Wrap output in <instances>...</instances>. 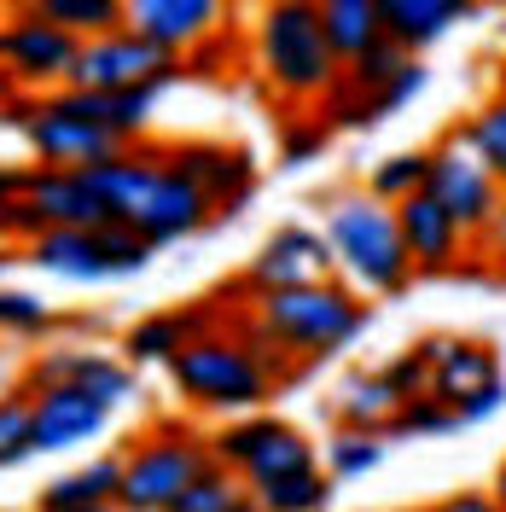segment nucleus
<instances>
[{
  "label": "nucleus",
  "instance_id": "nucleus-42",
  "mask_svg": "<svg viewBox=\"0 0 506 512\" xmlns=\"http://www.w3.org/2000/svg\"><path fill=\"white\" fill-rule=\"evenodd\" d=\"M506 181V175H501ZM483 239H489V245H495V251H506V204H501V216H495V222H489V233H483Z\"/></svg>",
  "mask_w": 506,
  "mask_h": 512
},
{
  "label": "nucleus",
  "instance_id": "nucleus-7",
  "mask_svg": "<svg viewBox=\"0 0 506 512\" xmlns=\"http://www.w3.org/2000/svg\"><path fill=\"white\" fill-rule=\"evenodd\" d=\"M419 94H425V64H419V53L396 47L390 35L373 41L361 59H349L338 70V82L326 88L332 123H344V128H373L384 117H396L402 105H413Z\"/></svg>",
  "mask_w": 506,
  "mask_h": 512
},
{
  "label": "nucleus",
  "instance_id": "nucleus-5",
  "mask_svg": "<svg viewBox=\"0 0 506 512\" xmlns=\"http://www.w3.org/2000/svg\"><path fill=\"white\" fill-rule=\"evenodd\" d=\"M256 70L291 105L326 99L338 82V53L320 30V0H268L256 18Z\"/></svg>",
  "mask_w": 506,
  "mask_h": 512
},
{
  "label": "nucleus",
  "instance_id": "nucleus-45",
  "mask_svg": "<svg viewBox=\"0 0 506 512\" xmlns=\"http://www.w3.org/2000/svg\"><path fill=\"white\" fill-rule=\"evenodd\" d=\"M0 6H18V12H24V6H30V0H0Z\"/></svg>",
  "mask_w": 506,
  "mask_h": 512
},
{
  "label": "nucleus",
  "instance_id": "nucleus-4",
  "mask_svg": "<svg viewBox=\"0 0 506 512\" xmlns=\"http://www.w3.org/2000/svg\"><path fill=\"white\" fill-rule=\"evenodd\" d=\"M320 233L332 245V262L349 274V286L367 297H396L413 286V256L402 245L396 204H384L373 192H344L326 204Z\"/></svg>",
  "mask_w": 506,
  "mask_h": 512
},
{
  "label": "nucleus",
  "instance_id": "nucleus-41",
  "mask_svg": "<svg viewBox=\"0 0 506 512\" xmlns=\"http://www.w3.org/2000/svg\"><path fill=\"white\" fill-rule=\"evenodd\" d=\"M489 501H495V495H454V501H448L443 512H483Z\"/></svg>",
  "mask_w": 506,
  "mask_h": 512
},
{
  "label": "nucleus",
  "instance_id": "nucleus-24",
  "mask_svg": "<svg viewBox=\"0 0 506 512\" xmlns=\"http://www.w3.org/2000/svg\"><path fill=\"white\" fill-rule=\"evenodd\" d=\"M501 373V355L489 350V344H477V338H448V350L437 355V367H431V396L437 402H460V396H472L483 379H495Z\"/></svg>",
  "mask_w": 506,
  "mask_h": 512
},
{
  "label": "nucleus",
  "instance_id": "nucleus-36",
  "mask_svg": "<svg viewBox=\"0 0 506 512\" xmlns=\"http://www.w3.org/2000/svg\"><path fill=\"white\" fill-rule=\"evenodd\" d=\"M35 443H30V396H0V472L30 460Z\"/></svg>",
  "mask_w": 506,
  "mask_h": 512
},
{
  "label": "nucleus",
  "instance_id": "nucleus-26",
  "mask_svg": "<svg viewBox=\"0 0 506 512\" xmlns=\"http://www.w3.org/2000/svg\"><path fill=\"white\" fill-rule=\"evenodd\" d=\"M320 30H326V41H332L338 64L361 59L373 41H384L379 0H320Z\"/></svg>",
  "mask_w": 506,
  "mask_h": 512
},
{
  "label": "nucleus",
  "instance_id": "nucleus-9",
  "mask_svg": "<svg viewBox=\"0 0 506 512\" xmlns=\"http://www.w3.org/2000/svg\"><path fill=\"white\" fill-rule=\"evenodd\" d=\"M0 123L18 128V134L30 140L35 163H59V169H82V163H99V158H111L117 146H128V140H117L105 123L70 111L59 94L12 99V105H0Z\"/></svg>",
  "mask_w": 506,
  "mask_h": 512
},
{
  "label": "nucleus",
  "instance_id": "nucleus-32",
  "mask_svg": "<svg viewBox=\"0 0 506 512\" xmlns=\"http://www.w3.org/2000/svg\"><path fill=\"white\" fill-rule=\"evenodd\" d=\"M448 431H460V419H454V408L448 402H437L431 390L425 396H408L402 408H396V419H390V443H402V437H448Z\"/></svg>",
  "mask_w": 506,
  "mask_h": 512
},
{
  "label": "nucleus",
  "instance_id": "nucleus-33",
  "mask_svg": "<svg viewBox=\"0 0 506 512\" xmlns=\"http://www.w3.org/2000/svg\"><path fill=\"white\" fill-rule=\"evenodd\" d=\"M53 326H59V315H53L47 297L0 286V332H6V338H47Z\"/></svg>",
  "mask_w": 506,
  "mask_h": 512
},
{
  "label": "nucleus",
  "instance_id": "nucleus-18",
  "mask_svg": "<svg viewBox=\"0 0 506 512\" xmlns=\"http://www.w3.org/2000/svg\"><path fill=\"white\" fill-rule=\"evenodd\" d=\"M338 262H332V245L315 227H280L268 233V245L251 256V274L245 286L251 291H274V286H303V280H326Z\"/></svg>",
  "mask_w": 506,
  "mask_h": 512
},
{
  "label": "nucleus",
  "instance_id": "nucleus-35",
  "mask_svg": "<svg viewBox=\"0 0 506 512\" xmlns=\"http://www.w3.org/2000/svg\"><path fill=\"white\" fill-rule=\"evenodd\" d=\"M454 140H460V146H472V152L489 163L495 175H506V94L495 99V105H483V111H477V117L460 128Z\"/></svg>",
  "mask_w": 506,
  "mask_h": 512
},
{
  "label": "nucleus",
  "instance_id": "nucleus-1",
  "mask_svg": "<svg viewBox=\"0 0 506 512\" xmlns=\"http://www.w3.org/2000/svg\"><path fill=\"white\" fill-rule=\"evenodd\" d=\"M88 187L99 192L105 216L111 222L134 227L140 239L152 245H175V239H192L198 227L216 216V204L192 187L187 175L169 163V152H152V146H117L111 158L82 163Z\"/></svg>",
  "mask_w": 506,
  "mask_h": 512
},
{
  "label": "nucleus",
  "instance_id": "nucleus-40",
  "mask_svg": "<svg viewBox=\"0 0 506 512\" xmlns=\"http://www.w3.org/2000/svg\"><path fill=\"white\" fill-rule=\"evenodd\" d=\"M24 181H30V169H12V163H0V204H6V198H18V192H24Z\"/></svg>",
  "mask_w": 506,
  "mask_h": 512
},
{
  "label": "nucleus",
  "instance_id": "nucleus-28",
  "mask_svg": "<svg viewBox=\"0 0 506 512\" xmlns=\"http://www.w3.org/2000/svg\"><path fill=\"white\" fill-rule=\"evenodd\" d=\"M332 489H338L332 472L303 466V472H285V478L256 483L251 501H256V507H268V512H320V507H332Z\"/></svg>",
  "mask_w": 506,
  "mask_h": 512
},
{
  "label": "nucleus",
  "instance_id": "nucleus-11",
  "mask_svg": "<svg viewBox=\"0 0 506 512\" xmlns=\"http://www.w3.org/2000/svg\"><path fill=\"white\" fill-rule=\"evenodd\" d=\"M216 448V460H222L227 472H239V478L251 483H268V478H285V472H303V466H320L315 443L297 431V425H285L274 414H239L227 425L222 437H210Z\"/></svg>",
  "mask_w": 506,
  "mask_h": 512
},
{
  "label": "nucleus",
  "instance_id": "nucleus-15",
  "mask_svg": "<svg viewBox=\"0 0 506 512\" xmlns=\"http://www.w3.org/2000/svg\"><path fill=\"white\" fill-rule=\"evenodd\" d=\"M123 24L187 59L227 30V0H123Z\"/></svg>",
  "mask_w": 506,
  "mask_h": 512
},
{
  "label": "nucleus",
  "instance_id": "nucleus-38",
  "mask_svg": "<svg viewBox=\"0 0 506 512\" xmlns=\"http://www.w3.org/2000/svg\"><path fill=\"white\" fill-rule=\"evenodd\" d=\"M384 379L396 384L402 396H425V390H431V355L413 344V350H402L390 367H384Z\"/></svg>",
  "mask_w": 506,
  "mask_h": 512
},
{
  "label": "nucleus",
  "instance_id": "nucleus-6",
  "mask_svg": "<svg viewBox=\"0 0 506 512\" xmlns=\"http://www.w3.org/2000/svg\"><path fill=\"white\" fill-rule=\"evenodd\" d=\"M152 239H140L123 222H94V227H41L24 256L41 274H53L64 286H111V280H134L152 262Z\"/></svg>",
  "mask_w": 506,
  "mask_h": 512
},
{
  "label": "nucleus",
  "instance_id": "nucleus-3",
  "mask_svg": "<svg viewBox=\"0 0 506 512\" xmlns=\"http://www.w3.org/2000/svg\"><path fill=\"white\" fill-rule=\"evenodd\" d=\"M163 373L175 384V396L198 414H251L274 396L280 361L262 355L251 338H227V332H192L181 350L163 361Z\"/></svg>",
  "mask_w": 506,
  "mask_h": 512
},
{
  "label": "nucleus",
  "instance_id": "nucleus-13",
  "mask_svg": "<svg viewBox=\"0 0 506 512\" xmlns=\"http://www.w3.org/2000/svg\"><path fill=\"white\" fill-rule=\"evenodd\" d=\"M82 35L59 30L35 12H18L6 30H0V70L18 82V88H64L70 82V64H76Z\"/></svg>",
  "mask_w": 506,
  "mask_h": 512
},
{
  "label": "nucleus",
  "instance_id": "nucleus-2",
  "mask_svg": "<svg viewBox=\"0 0 506 512\" xmlns=\"http://www.w3.org/2000/svg\"><path fill=\"white\" fill-rule=\"evenodd\" d=\"M367 303L355 286L326 280H303V286H274L256 291V315L245 320V338L262 355H291V361H326V355L349 350L367 332Z\"/></svg>",
  "mask_w": 506,
  "mask_h": 512
},
{
  "label": "nucleus",
  "instance_id": "nucleus-37",
  "mask_svg": "<svg viewBox=\"0 0 506 512\" xmlns=\"http://www.w3.org/2000/svg\"><path fill=\"white\" fill-rule=\"evenodd\" d=\"M501 408H506V373H495V379L477 384L472 396L454 402V419H460V425H483V419H495Z\"/></svg>",
  "mask_w": 506,
  "mask_h": 512
},
{
  "label": "nucleus",
  "instance_id": "nucleus-12",
  "mask_svg": "<svg viewBox=\"0 0 506 512\" xmlns=\"http://www.w3.org/2000/svg\"><path fill=\"white\" fill-rule=\"evenodd\" d=\"M425 187L454 210V222L466 227V239H483L489 222L501 216V204H506L501 198V175L477 158L472 146H460V140H448V146L431 152V175H425Z\"/></svg>",
  "mask_w": 506,
  "mask_h": 512
},
{
  "label": "nucleus",
  "instance_id": "nucleus-29",
  "mask_svg": "<svg viewBox=\"0 0 506 512\" xmlns=\"http://www.w3.org/2000/svg\"><path fill=\"white\" fill-rule=\"evenodd\" d=\"M384 448H390L384 431H367V425H338V437L326 443V472H332L338 483H355V478H367V472H379Z\"/></svg>",
  "mask_w": 506,
  "mask_h": 512
},
{
  "label": "nucleus",
  "instance_id": "nucleus-30",
  "mask_svg": "<svg viewBox=\"0 0 506 512\" xmlns=\"http://www.w3.org/2000/svg\"><path fill=\"white\" fill-rule=\"evenodd\" d=\"M24 12H35V18H47V24H59L70 35H82V41L123 24V0H30Z\"/></svg>",
  "mask_w": 506,
  "mask_h": 512
},
{
  "label": "nucleus",
  "instance_id": "nucleus-43",
  "mask_svg": "<svg viewBox=\"0 0 506 512\" xmlns=\"http://www.w3.org/2000/svg\"><path fill=\"white\" fill-rule=\"evenodd\" d=\"M495 507H506V466L495 472Z\"/></svg>",
  "mask_w": 506,
  "mask_h": 512
},
{
  "label": "nucleus",
  "instance_id": "nucleus-14",
  "mask_svg": "<svg viewBox=\"0 0 506 512\" xmlns=\"http://www.w3.org/2000/svg\"><path fill=\"white\" fill-rule=\"evenodd\" d=\"M111 425V408L76 390V384H41L30 396V443L35 454H70L82 443H99Z\"/></svg>",
  "mask_w": 506,
  "mask_h": 512
},
{
  "label": "nucleus",
  "instance_id": "nucleus-19",
  "mask_svg": "<svg viewBox=\"0 0 506 512\" xmlns=\"http://www.w3.org/2000/svg\"><path fill=\"white\" fill-rule=\"evenodd\" d=\"M30 384H76L99 396L105 408H123L134 396V361H117V355H99V350H41L30 367Z\"/></svg>",
  "mask_w": 506,
  "mask_h": 512
},
{
  "label": "nucleus",
  "instance_id": "nucleus-34",
  "mask_svg": "<svg viewBox=\"0 0 506 512\" xmlns=\"http://www.w3.org/2000/svg\"><path fill=\"white\" fill-rule=\"evenodd\" d=\"M425 175H431V152H396V158H384L373 175H367V192L384 198V204H402L408 192L425 187Z\"/></svg>",
  "mask_w": 506,
  "mask_h": 512
},
{
  "label": "nucleus",
  "instance_id": "nucleus-39",
  "mask_svg": "<svg viewBox=\"0 0 506 512\" xmlns=\"http://www.w3.org/2000/svg\"><path fill=\"white\" fill-rule=\"evenodd\" d=\"M320 146H326V128H320V123L291 128V134H285V152H280V163H285V169H297V163H309V158H315Z\"/></svg>",
  "mask_w": 506,
  "mask_h": 512
},
{
  "label": "nucleus",
  "instance_id": "nucleus-44",
  "mask_svg": "<svg viewBox=\"0 0 506 512\" xmlns=\"http://www.w3.org/2000/svg\"><path fill=\"white\" fill-rule=\"evenodd\" d=\"M6 268H12V251H6V239H0V274H6Z\"/></svg>",
  "mask_w": 506,
  "mask_h": 512
},
{
  "label": "nucleus",
  "instance_id": "nucleus-31",
  "mask_svg": "<svg viewBox=\"0 0 506 512\" xmlns=\"http://www.w3.org/2000/svg\"><path fill=\"white\" fill-rule=\"evenodd\" d=\"M239 507H251V495L239 489V472H227L222 460L204 466V472L181 489V501H175V512H239Z\"/></svg>",
  "mask_w": 506,
  "mask_h": 512
},
{
  "label": "nucleus",
  "instance_id": "nucleus-17",
  "mask_svg": "<svg viewBox=\"0 0 506 512\" xmlns=\"http://www.w3.org/2000/svg\"><path fill=\"white\" fill-rule=\"evenodd\" d=\"M169 163H175L192 187L216 204V210H239V204L256 192L251 152L222 146V140H181V146H169Z\"/></svg>",
  "mask_w": 506,
  "mask_h": 512
},
{
  "label": "nucleus",
  "instance_id": "nucleus-27",
  "mask_svg": "<svg viewBox=\"0 0 506 512\" xmlns=\"http://www.w3.org/2000/svg\"><path fill=\"white\" fill-rule=\"evenodd\" d=\"M210 315H181V309H163V315H146L140 326H128L123 338V355L134 367H146V361H169V355L187 344L192 332H204Z\"/></svg>",
  "mask_w": 506,
  "mask_h": 512
},
{
  "label": "nucleus",
  "instance_id": "nucleus-21",
  "mask_svg": "<svg viewBox=\"0 0 506 512\" xmlns=\"http://www.w3.org/2000/svg\"><path fill=\"white\" fill-rule=\"evenodd\" d=\"M477 12H483V0H379L384 35H390L396 47H408V53L437 47L448 30H460Z\"/></svg>",
  "mask_w": 506,
  "mask_h": 512
},
{
  "label": "nucleus",
  "instance_id": "nucleus-23",
  "mask_svg": "<svg viewBox=\"0 0 506 512\" xmlns=\"http://www.w3.org/2000/svg\"><path fill=\"white\" fill-rule=\"evenodd\" d=\"M117 489H123V460H94L82 472L53 478L35 501L47 512H99V507H117Z\"/></svg>",
  "mask_w": 506,
  "mask_h": 512
},
{
  "label": "nucleus",
  "instance_id": "nucleus-16",
  "mask_svg": "<svg viewBox=\"0 0 506 512\" xmlns=\"http://www.w3.org/2000/svg\"><path fill=\"white\" fill-rule=\"evenodd\" d=\"M396 222H402V245L413 256V274H448L466 251V227L454 222V210L431 187L408 192L396 204Z\"/></svg>",
  "mask_w": 506,
  "mask_h": 512
},
{
  "label": "nucleus",
  "instance_id": "nucleus-22",
  "mask_svg": "<svg viewBox=\"0 0 506 512\" xmlns=\"http://www.w3.org/2000/svg\"><path fill=\"white\" fill-rule=\"evenodd\" d=\"M158 94L163 88H76V82H64L59 88V99L70 105V111H82V117L105 123L117 140H140V134L152 128Z\"/></svg>",
  "mask_w": 506,
  "mask_h": 512
},
{
  "label": "nucleus",
  "instance_id": "nucleus-8",
  "mask_svg": "<svg viewBox=\"0 0 506 512\" xmlns=\"http://www.w3.org/2000/svg\"><path fill=\"white\" fill-rule=\"evenodd\" d=\"M204 466H216V448L192 437L187 425H163L123 460V489L117 507L128 512H175L181 489H187Z\"/></svg>",
  "mask_w": 506,
  "mask_h": 512
},
{
  "label": "nucleus",
  "instance_id": "nucleus-10",
  "mask_svg": "<svg viewBox=\"0 0 506 512\" xmlns=\"http://www.w3.org/2000/svg\"><path fill=\"white\" fill-rule=\"evenodd\" d=\"M175 76H181V59L158 41H146L140 30H128V24L88 35L76 47V64H70L76 88H169Z\"/></svg>",
  "mask_w": 506,
  "mask_h": 512
},
{
  "label": "nucleus",
  "instance_id": "nucleus-20",
  "mask_svg": "<svg viewBox=\"0 0 506 512\" xmlns=\"http://www.w3.org/2000/svg\"><path fill=\"white\" fill-rule=\"evenodd\" d=\"M24 198L41 210L47 227H94V222H111L99 192L88 187L82 169H59V163H35L30 181H24Z\"/></svg>",
  "mask_w": 506,
  "mask_h": 512
},
{
  "label": "nucleus",
  "instance_id": "nucleus-25",
  "mask_svg": "<svg viewBox=\"0 0 506 512\" xmlns=\"http://www.w3.org/2000/svg\"><path fill=\"white\" fill-rule=\"evenodd\" d=\"M408 396L396 390V384L379 373H349L344 384H338V402H332V414H338V425H367V431H390V419H396V408H402Z\"/></svg>",
  "mask_w": 506,
  "mask_h": 512
}]
</instances>
